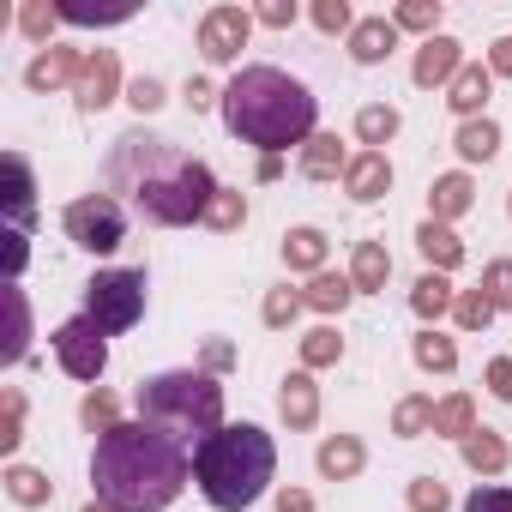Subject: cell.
<instances>
[{"instance_id":"83f0119b","label":"cell","mask_w":512,"mask_h":512,"mask_svg":"<svg viewBox=\"0 0 512 512\" xmlns=\"http://www.w3.org/2000/svg\"><path fill=\"white\" fill-rule=\"evenodd\" d=\"M0 482H7V494L19 500V506H49L55 500V482H49V470H37V464H7V476H0Z\"/></svg>"},{"instance_id":"4fadbf2b","label":"cell","mask_w":512,"mask_h":512,"mask_svg":"<svg viewBox=\"0 0 512 512\" xmlns=\"http://www.w3.org/2000/svg\"><path fill=\"white\" fill-rule=\"evenodd\" d=\"M398 37H404V31H398L386 13H374V19H356V31H350L344 43H350V61H356V67H380V61H392Z\"/></svg>"},{"instance_id":"b9f144b4","label":"cell","mask_w":512,"mask_h":512,"mask_svg":"<svg viewBox=\"0 0 512 512\" xmlns=\"http://www.w3.org/2000/svg\"><path fill=\"white\" fill-rule=\"evenodd\" d=\"M19 440H25V398L19 392H7V398H0V452H19Z\"/></svg>"},{"instance_id":"11a10c76","label":"cell","mask_w":512,"mask_h":512,"mask_svg":"<svg viewBox=\"0 0 512 512\" xmlns=\"http://www.w3.org/2000/svg\"><path fill=\"white\" fill-rule=\"evenodd\" d=\"M284 175V157H260V181H278Z\"/></svg>"},{"instance_id":"bcb514c9","label":"cell","mask_w":512,"mask_h":512,"mask_svg":"<svg viewBox=\"0 0 512 512\" xmlns=\"http://www.w3.org/2000/svg\"><path fill=\"white\" fill-rule=\"evenodd\" d=\"M458 512H512V488H500V482H476V488L464 494Z\"/></svg>"},{"instance_id":"d590c367","label":"cell","mask_w":512,"mask_h":512,"mask_svg":"<svg viewBox=\"0 0 512 512\" xmlns=\"http://www.w3.org/2000/svg\"><path fill=\"white\" fill-rule=\"evenodd\" d=\"M79 422H85L97 440H103L109 428H121V404H115V392H103V386H97V392H85V404H79Z\"/></svg>"},{"instance_id":"7c38bea8","label":"cell","mask_w":512,"mask_h":512,"mask_svg":"<svg viewBox=\"0 0 512 512\" xmlns=\"http://www.w3.org/2000/svg\"><path fill=\"white\" fill-rule=\"evenodd\" d=\"M79 73H85V55H79V49H67V43H49V49H37V55H31L25 85H31L37 97H49V91H61V85H79Z\"/></svg>"},{"instance_id":"2e32d148","label":"cell","mask_w":512,"mask_h":512,"mask_svg":"<svg viewBox=\"0 0 512 512\" xmlns=\"http://www.w3.org/2000/svg\"><path fill=\"white\" fill-rule=\"evenodd\" d=\"M314 464H320L326 482H356L368 470V446H362V434H326L320 452H314Z\"/></svg>"},{"instance_id":"f5cc1de1","label":"cell","mask_w":512,"mask_h":512,"mask_svg":"<svg viewBox=\"0 0 512 512\" xmlns=\"http://www.w3.org/2000/svg\"><path fill=\"white\" fill-rule=\"evenodd\" d=\"M229 362H235V344L211 338V344H205V374H217V368H229Z\"/></svg>"},{"instance_id":"cb8c5ba5","label":"cell","mask_w":512,"mask_h":512,"mask_svg":"<svg viewBox=\"0 0 512 512\" xmlns=\"http://www.w3.org/2000/svg\"><path fill=\"white\" fill-rule=\"evenodd\" d=\"M458 446H464V464H470L476 476H500V470L512 464V446H506L494 428H470Z\"/></svg>"},{"instance_id":"7402d4cb","label":"cell","mask_w":512,"mask_h":512,"mask_svg":"<svg viewBox=\"0 0 512 512\" xmlns=\"http://www.w3.org/2000/svg\"><path fill=\"white\" fill-rule=\"evenodd\" d=\"M386 278H392L386 241H356V253H350V284H356V296H380Z\"/></svg>"},{"instance_id":"5b68a950","label":"cell","mask_w":512,"mask_h":512,"mask_svg":"<svg viewBox=\"0 0 512 512\" xmlns=\"http://www.w3.org/2000/svg\"><path fill=\"white\" fill-rule=\"evenodd\" d=\"M133 404H139V422L175 434L187 452H199V446L223 428V386H217V374H205V368L151 374V380H139Z\"/></svg>"},{"instance_id":"6f0895ef","label":"cell","mask_w":512,"mask_h":512,"mask_svg":"<svg viewBox=\"0 0 512 512\" xmlns=\"http://www.w3.org/2000/svg\"><path fill=\"white\" fill-rule=\"evenodd\" d=\"M506 217H512V193H506Z\"/></svg>"},{"instance_id":"db71d44e","label":"cell","mask_w":512,"mask_h":512,"mask_svg":"<svg viewBox=\"0 0 512 512\" xmlns=\"http://www.w3.org/2000/svg\"><path fill=\"white\" fill-rule=\"evenodd\" d=\"M278 512H314V494L308 488H278Z\"/></svg>"},{"instance_id":"7dc6e473","label":"cell","mask_w":512,"mask_h":512,"mask_svg":"<svg viewBox=\"0 0 512 512\" xmlns=\"http://www.w3.org/2000/svg\"><path fill=\"white\" fill-rule=\"evenodd\" d=\"M253 25H266V31H290V25H296V0H266V7L253 13Z\"/></svg>"},{"instance_id":"8d00e7d4","label":"cell","mask_w":512,"mask_h":512,"mask_svg":"<svg viewBox=\"0 0 512 512\" xmlns=\"http://www.w3.org/2000/svg\"><path fill=\"white\" fill-rule=\"evenodd\" d=\"M308 302H302V290H290V284H278V290H266V308H260V320L272 326V332H284V326H296V314H302Z\"/></svg>"},{"instance_id":"816d5d0a","label":"cell","mask_w":512,"mask_h":512,"mask_svg":"<svg viewBox=\"0 0 512 512\" xmlns=\"http://www.w3.org/2000/svg\"><path fill=\"white\" fill-rule=\"evenodd\" d=\"M31 235H19V229H7V278H19L25 272V260H31V247H25Z\"/></svg>"},{"instance_id":"3957f363","label":"cell","mask_w":512,"mask_h":512,"mask_svg":"<svg viewBox=\"0 0 512 512\" xmlns=\"http://www.w3.org/2000/svg\"><path fill=\"white\" fill-rule=\"evenodd\" d=\"M223 127L241 139V145H253L260 157H284L290 145L302 151L314 133H320V97L296 79V73H284V67H241L229 85H223Z\"/></svg>"},{"instance_id":"c3c4849f","label":"cell","mask_w":512,"mask_h":512,"mask_svg":"<svg viewBox=\"0 0 512 512\" xmlns=\"http://www.w3.org/2000/svg\"><path fill=\"white\" fill-rule=\"evenodd\" d=\"M181 97H187V109H193V115H199V109H211V103H223V91H211V79H199V73L181 85Z\"/></svg>"},{"instance_id":"ac0fdd59","label":"cell","mask_w":512,"mask_h":512,"mask_svg":"<svg viewBox=\"0 0 512 512\" xmlns=\"http://www.w3.org/2000/svg\"><path fill=\"white\" fill-rule=\"evenodd\" d=\"M416 253L428 260V272H440V278H452V272L464 266V241H458V229H452V223H434V217L416 229Z\"/></svg>"},{"instance_id":"6da1fadb","label":"cell","mask_w":512,"mask_h":512,"mask_svg":"<svg viewBox=\"0 0 512 512\" xmlns=\"http://www.w3.org/2000/svg\"><path fill=\"white\" fill-rule=\"evenodd\" d=\"M109 187L127 193V205L145 217V223H163V229H187V223H205L211 199H217V175L187 157L175 139L163 133H145V127H127L115 145H109V163H103Z\"/></svg>"},{"instance_id":"52a82bcc","label":"cell","mask_w":512,"mask_h":512,"mask_svg":"<svg viewBox=\"0 0 512 512\" xmlns=\"http://www.w3.org/2000/svg\"><path fill=\"white\" fill-rule=\"evenodd\" d=\"M61 229H67V241L85 247V253H115V247L127 241V211H121L115 193H79V199L61 211Z\"/></svg>"},{"instance_id":"d4e9b609","label":"cell","mask_w":512,"mask_h":512,"mask_svg":"<svg viewBox=\"0 0 512 512\" xmlns=\"http://www.w3.org/2000/svg\"><path fill=\"white\" fill-rule=\"evenodd\" d=\"M452 151L464 157V163H494V151H500V121H458V133H452Z\"/></svg>"},{"instance_id":"484cf974","label":"cell","mask_w":512,"mask_h":512,"mask_svg":"<svg viewBox=\"0 0 512 512\" xmlns=\"http://www.w3.org/2000/svg\"><path fill=\"white\" fill-rule=\"evenodd\" d=\"M302 302H308L314 314H326V320H332V314H344V308L356 302V284H350V278H338V272H314V278H308V290H302Z\"/></svg>"},{"instance_id":"d6a6232c","label":"cell","mask_w":512,"mask_h":512,"mask_svg":"<svg viewBox=\"0 0 512 512\" xmlns=\"http://www.w3.org/2000/svg\"><path fill=\"white\" fill-rule=\"evenodd\" d=\"M344 362V338H338V326H314L308 338H302V368L314 374V368H338Z\"/></svg>"},{"instance_id":"60d3db41","label":"cell","mask_w":512,"mask_h":512,"mask_svg":"<svg viewBox=\"0 0 512 512\" xmlns=\"http://www.w3.org/2000/svg\"><path fill=\"white\" fill-rule=\"evenodd\" d=\"M488 302H494V314H506L512 308V260H488L482 266V284H476Z\"/></svg>"},{"instance_id":"d6986e66","label":"cell","mask_w":512,"mask_h":512,"mask_svg":"<svg viewBox=\"0 0 512 512\" xmlns=\"http://www.w3.org/2000/svg\"><path fill=\"white\" fill-rule=\"evenodd\" d=\"M488 91H494V73H488L482 61H464V73L446 85V109H452L458 121H482V103H488Z\"/></svg>"},{"instance_id":"f6af8a7d","label":"cell","mask_w":512,"mask_h":512,"mask_svg":"<svg viewBox=\"0 0 512 512\" xmlns=\"http://www.w3.org/2000/svg\"><path fill=\"white\" fill-rule=\"evenodd\" d=\"M127 103H133L139 115H157V109L169 103V91H163L157 73H139V79H127Z\"/></svg>"},{"instance_id":"9c48e42d","label":"cell","mask_w":512,"mask_h":512,"mask_svg":"<svg viewBox=\"0 0 512 512\" xmlns=\"http://www.w3.org/2000/svg\"><path fill=\"white\" fill-rule=\"evenodd\" d=\"M247 37H253V13H247V7H211V13L199 19V55H205L211 67L241 61Z\"/></svg>"},{"instance_id":"1f68e13d","label":"cell","mask_w":512,"mask_h":512,"mask_svg":"<svg viewBox=\"0 0 512 512\" xmlns=\"http://www.w3.org/2000/svg\"><path fill=\"white\" fill-rule=\"evenodd\" d=\"M470 428H476V398H470V392H446V398L434 404V434L464 440Z\"/></svg>"},{"instance_id":"7bdbcfd3","label":"cell","mask_w":512,"mask_h":512,"mask_svg":"<svg viewBox=\"0 0 512 512\" xmlns=\"http://www.w3.org/2000/svg\"><path fill=\"white\" fill-rule=\"evenodd\" d=\"M7 308H13V338H7V350H0V356L19 362V356H25V344H31V302H25V290H13V296H7Z\"/></svg>"},{"instance_id":"9a60e30c","label":"cell","mask_w":512,"mask_h":512,"mask_svg":"<svg viewBox=\"0 0 512 512\" xmlns=\"http://www.w3.org/2000/svg\"><path fill=\"white\" fill-rule=\"evenodd\" d=\"M31 223H37V181H31L25 151H7V229L31 235Z\"/></svg>"},{"instance_id":"603a6c76","label":"cell","mask_w":512,"mask_h":512,"mask_svg":"<svg viewBox=\"0 0 512 512\" xmlns=\"http://www.w3.org/2000/svg\"><path fill=\"white\" fill-rule=\"evenodd\" d=\"M296 169L308 175V181H338L344 169H350V157H344V145H338V133H314L302 151H296Z\"/></svg>"},{"instance_id":"8992f818","label":"cell","mask_w":512,"mask_h":512,"mask_svg":"<svg viewBox=\"0 0 512 512\" xmlns=\"http://www.w3.org/2000/svg\"><path fill=\"white\" fill-rule=\"evenodd\" d=\"M145 266H115V272H97L85 284V314L115 338V332H133L145 320Z\"/></svg>"},{"instance_id":"44dd1931","label":"cell","mask_w":512,"mask_h":512,"mask_svg":"<svg viewBox=\"0 0 512 512\" xmlns=\"http://www.w3.org/2000/svg\"><path fill=\"white\" fill-rule=\"evenodd\" d=\"M326 253H332V241H326V229H314V223H296V229L284 235V266L302 272V278L326 272Z\"/></svg>"},{"instance_id":"ffe728a7","label":"cell","mask_w":512,"mask_h":512,"mask_svg":"<svg viewBox=\"0 0 512 512\" xmlns=\"http://www.w3.org/2000/svg\"><path fill=\"white\" fill-rule=\"evenodd\" d=\"M470 205H476V181H470L464 169L434 175V187H428V217H434V223H458Z\"/></svg>"},{"instance_id":"ba28073f","label":"cell","mask_w":512,"mask_h":512,"mask_svg":"<svg viewBox=\"0 0 512 512\" xmlns=\"http://www.w3.org/2000/svg\"><path fill=\"white\" fill-rule=\"evenodd\" d=\"M55 362H61V374H73V380H103V368H109V332L91 320V314H73V320H61L55 326Z\"/></svg>"},{"instance_id":"7a4b0ae2","label":"cell","mask_w":512,"mask_h":512,"mask_svg":"<svg viewBox=\"0 0 512 512\" xmlns=\"http://www.w3.org/2000/svg\"><path fill=\"white\" fill-rule=\"evenodd\" d=\"M187 482H193V452L151 422H121L91 452V488L109 512H163L181 500Z\"/></svg>"},{"instance_id":"f907efd6","label":"cell","mask_w":512,"mask_h":512,"mask_svg":"<svg viewBox=\"0 0 512 512\" xmlns=\"http://www.w3.org/2000/svg\"><path fill=\"white\" fill-rule=\"evenodd\" d=\"M488 73L494 79H512V37H494L488 43Z\"/></svg>"},{"instance_id":"ee69618b","label":"cell","mask_w":512,"mask_h":512,"mask_svg":"<svg viewBox=\"0 0 512 512\" xmlns=\"http://www.w3.org/2000/svg\"><path fill=\"white\" fill-rule=\"evenodd\" d=\"M314 25H320L326 37H350V31H356L350 0H314Z\"/></svg>"},{"instance_id":"9f6ffc18","label":"cell","mask_w":512,"mask_h":512,"mask_svg":"<svg viewBox=\"0 0 512 512\" xmlns=\"http://www.w3.org/2000/svg\"><path fill=\"white\" fill-rule=\"evenodd\" d=\"M85 512H109V506H103V500H91V506H85Z\"/></svg>"},{"instance_id":"681fc988","label":"cell","mask_w":512,"mask_h":512,"mask_svg":"<svg viewBox=\"0 0 512 512\" xmlns=\"http://www.w3.org/2000/svg\"><path fill=\"white\" fill-rule=\"evenodd\" d=\"M488 392H494L500 404H512V356H494V362H488Z\"/></svg>"},{"instance_id":"277c9868","label":"cell","mask_w":512,"mask_h":512,"mask_svg":"<svg viewBox=\"0 0 512 512\" xmlns=\"http://www.w3.org/2000/svg\"><path fill=\"white\" fill-rule=\"evenodd\" d=\"M193 482L205 506L217 512H247L260 506L278 482V446L260 422H223L199 452H193Z\"/></svg>"},{"instance_id":"ab89813d","label":"cell","mask_w":512,"mask_h":512,"mask_svg":"<svg viewBox=\"0 0 512 512\" xmlns=\"http://www.w3.org/2000/svg\"><path fill=\"white\" fill-rule=\"evenodd\" d=\"M404 500H410V512H446V506H452V494H446L440 476H410Z\"/></svg>"},{"instance_id":"30bf717a","label":"cell","mask_w":512,"mask_h":512,"mask_svg":"<svg viewBox=\"0 0 512 512\" xmlns=\"http://www.w3.org/2000/svg\"><path fill=\"white\" fill-rule=\"evenodd\" d=\"M115 97H121V55L115 49H91L85 73L73 85V103H79V115H103Z\"/></svg>"},{"instance_id":"e0dca14e","label":"cell","mask_w":512,"mask_h":512,"mask_svg":"<svg viewBox=\"0 0 512 512\" xmlns=\"http://www.w3.org/2000/svg\"><path fill=\"white\" fill-rule=\"evenodd\" d=\"M278 416H284L296 434H308V428L320 422V386H314V374H308V368H296V374L278 386Z\"/></svg>"},{"instance_id":"836d02e7","label":"cell","mask_w":512,"mask_h":512,"mask_svg":"<svg viewBox=\"0 0 512 512\" xmlns=\"http://www.w3.org/2000/svg\"><path fill=\"white\" fill-rule=\"evenodd\" d=\"M392 25L398 31H416L422 43L440 37V0H404V7H392Z\"/></svg>"},{"instance_id":"74e56055","label":"cell","mask_w":512,"mask_h":512,"mask_svg":"<svg viewBox=\"0 0 512 512\" xmlns=\"http://www.w3.org/2000/svg\"><path fill=\"white\" fill-rule=\"evenodd\" d=\"M452 320H458L464 332H488V326H494V302H488L482 290H458V302H452Z\"/></svg>"},{"instance_id":"8fae6325","label":"cell","mask_w":512,"mask_h":512,"mask_svg":"<svg viewBox=\"0 0 512 512\" xmlns=\"http://www.w3.org/2000/svg\"><path fill=\"white\" fill-rule=\"evenodd\" d=\"M458 73H464V43H458V37H446V31H440V37H428V43L416 49V61H410V79H416L422 91H446Z\"/></svg>"},{"instance_id":"f546056e","label":"cell","mask_w":512,"mask_h":512,"mask_svg":"<svg viewBox=\"0 0 512 512\" xmlns=\"http://www.w3.org/2000/svg\"><path fill=\"white\" fill-rule=\"evenodd\" d=\"M452 302H458V290H452L440 272H422V278L410 284V308H416V320H440V314H452Z\"/></svg>"},{"instance_id":"4dcf8cb0","label":"cell","mask_w":512,"mask_h":512,"mask_svg":"<svg viewBox=\"0 0 512 512\" xmlns=\"http://www.w3.org/2000/svg\"><path fill=\"white\" fill-rule=\"evenodd\" d=\"M392 434H398V440H422V434H434V398H428V392L398 398V410H392Z\"/></svg>"},{"instance_id":"f1b7e54d","label":"cell","mask_w":512,"mask_h":512,"mask_svg":"<svg viewBox=\"0 0 512 512\" xmlns=\"http://www.w3.org/2000/svg\"><path fill=\"white\" fill-rule=\"evenodd\" d=\"M398 127H404V121H398V109H392V103H362V109H356V139H362L368 151L392 145V139H398Z\"/></svg>"},{"instance_id":"f35d334b","label":"cell","mask_w":512,"mask_h":512,"mask_svg":"<svg viewBox=\"0 0 512 512\" xmlns=\"http://www.w3.org/2000/svg\"><path fill=\"white\" fill-rule=\"evenodd\" d=\"M61 25V7H49V0H25L19 7V31L31 37V43H43L49 49V31Z\"/></svg>"},{"instance_id":"4316f807","label":"cell","mask_w":512,"mask_h":512,"mask_svg":"<svg viewBox=\"0 0 512 512\" xmlns=\"http://www.w3.org/2000/svg\"><path fill=\"white\" fill-rule=\"evenodd\" d=\"M410 356H416L422 374H452V368H458V344H452L440 326H422V332L410 338Z\"/></svg>"},{"instance_id":"5bb4252c","label":"cell","mask_w":512,"mask_h":512,"mask_svg":"<svg viewBox=\"0 0 512 512\" xmlns=\"http://www.w3.org/2000/svg\"><path fill=\"white\" fill-rule=\"evenodd\" d=\"M344 193H350L356 205L386 199V193H392V163H386V151H356L350 169H344Z\"/></svg>"},{"instance_id":"e575fe53","label":"cell","mask_w":512,"mask_h":512,"mask_svg":"<svg viewBox=\"0 0 512 512\" xmlns=\"http://www.w3.org/2000/svg\"><path fill=\"white\" fill-rule=\"evenodd\" d=\"M241 223H247V193H241V187H217V199H211V211H205V229L229 235V229H241Z\"/></svg>"}]
</instances>
